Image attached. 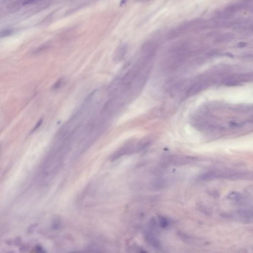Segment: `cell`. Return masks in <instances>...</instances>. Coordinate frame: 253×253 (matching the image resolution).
I'll use <instances>...</instances> for the list:
<instances>
[{
  "mask_svg": "<svg viewBox=\"0 0 253 253\" xmlns=\"http://www.w3.org/2000/svg\"><path fill=\"white\" fill-rule=\"evenodd\" d=\"M247 45V44L246 43H244V42H240V43H239L238 44V47H239V48H244V47H246Z\"/></svg>",
  "mask_w": 253,
  "mask_h": 253,
  "instance_id": "cell-20",
  "label": "cell"
},
{
  "mask_svg": "<svg viewBox=\"0 0 253 253\" xmlns=\"http://www.w3.org/2000/svg\"><path fill=\"white\" fill-rule=\"evenodd\" d=\"M207 85V82L206 81H201L196 82L188 89L187 92V96H191L196 95L202 90L206 88Z\"/></svg>",
  "mask_w": 253,
  "mask_h": 253,
  "instance_id": "cell-5",
  "label": "cell"
},
{
  "mask_svg": "<svg viewBox=\"0 0 253 253\" xmlns=\"http://www.w3.org/2000/svg\"><path fill=\"white\" fill-rule=\"evenodd\" d=\"M196 158L195 157L187 156H171L167 158L166 162L167 164H170L176 166L185 165L195 161Z\"/></svg>",
  "mask_w": 253,
  "mask_h": 253,
  "instance_id": "cell-2",
  "label": "cell"
},
{
  "mask_svg": "<svg viewBox=\"0 0 253 253\" xmlns=\"http://www.w3.org/2000/svg\"><path fill=\"white\" fill-rule=\"evenodd\" d=\"M235 35L232 33L227 32L218 35L215 39V42L217 43H226L234 40Z\"/></svg>",
  "mask_w": 253,
  "mask_h": 253,
  "instance_id": "cell-8",
  "label": "cell"
},
{
  "mask_svg": "<svg viewBox=\"0 0 253 253\" xmlns=\"http://www.w3.org/2000/svg\"><path fill=\"white\" fill-rule=\"evenodd\" d=\"M137 150H139L138 145L137 147L131 145L125 146L114 154V155L112 156V160L118 159L124 155H128L130 154L133 153L134 151H137Z\"/></svg>",
  "mask_w": 253,
  "mask_h": 253,
  "instance_id": "cell-3",
  "label": "cell"
},
{
  "mask_svg": "<svg viewBox=\"0 0 253 253\" xmlns=\"http://www.w3.org/2000/svg\"><path fill=\"white\" fill-rule=\"evenodd\" d=\"M209 194L215 198H217L219 196V193L217 191L212 190L209 192Z\"/></svg>",
  "mask_w": 253,
  "mask_h": 253,
  "instance_id": "cell-18",
  "label": "cell"
},
{
  "mask_svg": "<svg viewBox=\"0 0 253 253\" xmlns=\"http://www.w3.org/2000/svg\"><path fill=\"white\" fill-rule=\"evenodd\" d=\"M243 9L252 11L253 9V0H243L241 2Z\"/></svg>",
  "mask_w": 253,
  "mask_h": 253,
  "instance_id": "cell-16",
  "label": "cell"
},
{
  "mask_svg": "<svg viewBox=\"0 0 253 253\" xmlns=\"http://www.w3.org/2000/svg\"><path fill=\"white\" fill-rule=\"evenodd\" d=\"M232 15L226 12L225 10L218 11L215 13V17L216 20H220V21H225L227 19H230L232 17Z\"/></svg>",
  "mask_w": 253,
  "mask_h": 253,
  "instance_id": "cell-11",
  "label": "cell"
},
{
  "mask_svg": "<svg viewBox=\"0 0 253 253\" xmlns=\"http://www.w3.org/2000/svg\"><path fill=\"white\" fill-rule=\"evenodd\" d=\"M166 182L164 179H158L153 182L152 186L156 190H161L165 186Z\"/></svg>",
  "mask_w": 253,
  "mask_h": 253,
  "instance_id": "cell-15",
  "label": "cell"
},
{
  "mask_svg": "<svg viewBox=\"0 0 253 253\" xmlns=\"http://www.w3.org/2000/svg\"><path fill=\"white\" fill-rule=\"evenodd\" d=\"M197 208L201 213H203V214L206 215V216H211L212 213L211 209H210L209 207H208L206 205L202 204V203L198 204Z\"/></svg>",
  "mask_w": 253,
  "mask_h": 253,
  "instance_id": "cell-13",
  "label": "cell"
},
{
  "mask_svg": "<svg viewBox=\"0 0 253 253\" xmlns=\"http://www.w3.org/2000/svg\"><path fill=\"white\" fill-rule=\"evenodd\" d=\"M158 226V222L155 220V218H152L149 221L148 228L149 229V232L153 234H154V233L157 232Z\"/></svg>",
  "mask_w": 253,
  "mask_h": 253,
  "instance_id": "cell-12",
  "label": "cell"
},
{
  "mask_svg": "<svg viewBox=\"0 0 253 253\" xmlns=\"http://www.w3.org/2000/svg\"><path fill=\"white\" fill-rule=\"evenodd\" d=\"M158 223L160 228L164 229L169 226V221L163 216H159L158 218Z\"/></svg>",
  "mask_w": 253,
  "mask_h": 253,
  "instance_id": "cell-14",
  "label": "cell"
},
{
  "mask_svg": "<svg viewBox=\"0 0 253 253\" xmlns=\"http://www.w3.org/2000/svg\"><path fill=\"white\" fill-rule=\"evenodd\" d=\"M42 122H43V119H40V120H39L38 122V123H37V124H36L35 127L34 128L32 132H34V131H36V130H37L40 127V126L42 125Z\"/></svg>",
  "mask_w": 253,
  "mask_h": 253,
  "instance_id": "cell-19",
  "label": "cell"
},
{
  "mask_svg": "<svg viewBox=\"0 0 253 253\" xmlns=\"http://www.w3.org/2000/svg\"><path fill=\"white\" fill-rule=\"evenodd\" d=\"M227 198L237 204H242L244 201V197L242 195L237 191H233L229 193L227 196Z\"/></svg>",
  "mask_w": 253,
  "mask_h": 253,
  "instance_id": "cell-10",
  "label": "cell"
},
{
  "mask_svg": "<svg viewBox=\"0 0 253 253\" xmlns=\"http://www.w3.org/2000/svg\"><path fill=\"white\" fill-rule=\"evenodd\" d=\"M128 0H121V2H120V5H124V4L127 2Z\"/></svg>",
  "mask_w": 253,
  "mask_h": 253,
  "instance_id": "cell-21",
  "label": "cell"
},
{
  "mask_svg": "<svg viewBox=\"0 0 253 253\" xmlns=\"http://www.w3.org/2000/svg\"><path fill=\"white\" fill-rule=\"evenodd\" d=\"M252 173L247 171H234L211 170L202 173L198 176L200 180H209L216 179L230 180H250L252 179Z\"/></svg>",
  "mask_w": 253,
  "mask_h": 253,
  "instance_id": "cell-1",
  "label": "cell"
},
{
  "mask_svg": "<svg viewBox=\"0 0 253 253\" xmlns=\"http://www.w3.org/2000/svg\"><path fill=\"white\" fill-rule=\"evenodd\" d=\"M226 55H227V56H228V57H230V58H233V55L232 54H230V53H227Z\"/></svg>",
  "mask_w": 253,
  "mask_h": 253,
  "instance_id": "cell-22",
  "label": "cell"
},
{
  "mask_svg": "<svg viewBox=\"0 0 253 253\" xmlns=\"http://www.w3.org/2000/svg\"><path fill=\"white\" fill-rule=\"evenodd\" d=\"M178 237L181 239V240L185 241L187 243L190 244H194V245H199V244H202V240H199L198 239L194 237H191L190 235L182 232H178L177 233Z\"/></svg>",
  "mask_w": 253,
  "mask_h": 253,
  "instance_id": "cell-7",
  "label": "cell"
},
{
  "mask_svg": "<svg viewBox=\"0 0 253 253\" xmlns=\"http://www.w3.org/2000/svg\"><path fill=\"white\" fill-rule=\"evenodd\" d=\"M64 81L63 79H60L57 81L56 83H55V84L52 87V90L54 91V90H59V89H60L61 86L63 85Z\"/></svg>",
  "mask_w": 253,
  "mask_h": 253,
  "instance_id": "cell-17",
  "label": "cell"
},
{
  "mask_svg": "<svg viewBox=\"0 0 253 253\" xmlns=\"http://www.w3.org/2000/svg\"><path fill=\"white\" fill-rule=\"evenodd\" d=\"M145 240L149 245L156 249H160L162 247L159 240L154 236V234L148 232H146L144 235Z\"/></svg>",
  "mask_w": 253,
  "mask_h": 253,
  "instance_id": "cell-6",
  "label": "cell"
},
{
  "mask_svg": "<svg viewBox=\"0 0 253 253\" xmlns=\"http://www.w3.org/2000/svg\"><path fill=\"white\" fill-rule=\"evenodd\" d=\"M127 46L126 45H124L117 50L116 53L114 55V61L117 63L121 61L124 58L126 53L127 52Z\"/></svg>",
  "mask_w": 253,
  "mask_h": 253,
  "instance_id": "cell-9",
  "label": "cell"
},
{
  "mask_svg": "<svg viewBox=\"0 0 253 253\" xmlns=\"http://www.w3.org/2000/svg\"><path fill=\"white\" fill-rule=\"evenodd\" d=\"M190 27H191V25L189 21L181 24L178 27L172 29L171 31L168 33L167 38L169 40H171V39L178 37V36H180L182 33H184L185 31L189 29Z\"/></svg>",
  "mask_w": 253,
  "mask_h": 253,
  "instance_id": "cell-4",
  "label": "cell"
}]
</instances>
